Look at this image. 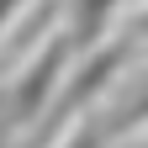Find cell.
<instances>
[{"mask_svg": "<svg viewBox=\"0 0 148 148\" xmlns=\"http://www.w3.org/2000/svg\"><path fill=\"white\" fill-rule=\"evenodd\" d=\"M69 53H74V42H69V32L58 27V32L42 42V53H37V58L21 69V79L5 90V122H11V127H32V122L48 111L53 90H58V79H64Z\"/></svg>", "mask_w": 148, "mask_h": 148, "instance_id": "obj_1", "label": "cell"}, {"mask_svg": "<svg viewBox=\"0 0 148 148\" xmlns=\"http://www.w3.org/2000/svg\"><path fill=\"white\" fill-rule=\"evenodd\" d=\"M122 64H127V42H106V48L95 42V48L85 53L79 74H74V79H58V101H48V106H53L48 127H58V122H69V116H85V106L116 79Z\"/></svg>", "mask_w": 148, "mask_h": 148, "instance_id": "obj_2", "label": "cell"}, {"mask_svg": "<svg viewBox=\"0 0 148 148\" xmlns=\"http://www.w3.org/2000/svg\"><path fill=\"white\" fill-rule=\"evenodd\" d=\"M122 5H132V0H69V27L64 32H69L74 53H90V48H95Z\"/></svg>", "mask_w": 148, "mask_h": 148, "instance_id": "obj_3", "label": "cell"}, {"mask_svg": "<svg viewBox=\"0 0 148 148\" xmlns=\"http://www.w3.org/2000/svg\"><path fill=\"white\" fill-rule=\"evenodd\" d=\"M106 138H111V132H106L101 122H79V127H74V132H69L58 148H106Z\"/></svg>", "mask_w": 148, "mask_h": 148, "instance_id": "obj_4", "label": "cell"}, {"mask_svg": "<svg viewBox=\"0 0 148 148\" xmlns=\"http://www.w3.org/2000/svg\"><path fill=\"white\" fill-rule=\"evenodd\" d=\"M21 5H27V0H0V32L16 21V11H21Z\"/></svg>", "mask_w": 148, "mask_h": 148, "instance_id": "obj_5", "label": "cell"}, {"mask_svg": "<svg viewBox=\"0 0 148 148\" xmlns=\"http://www.w3.org/2000/svg\"><path fill=\"white\" fill-rule=\"evenodd\" d=\"M138 32H148V11H143V21H138Z\"/></svg>", "mask_w": 148, "mask_h": 148, "instance_id": "obj_6", "label": "cell"}]
</instances>
